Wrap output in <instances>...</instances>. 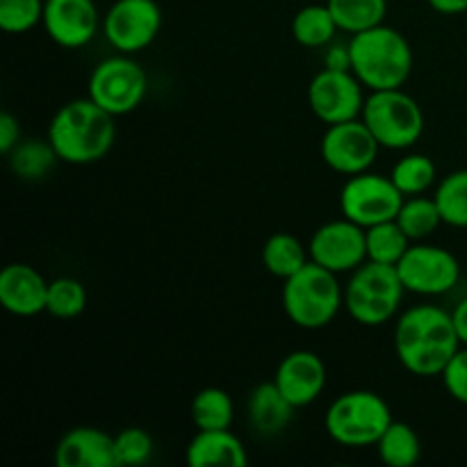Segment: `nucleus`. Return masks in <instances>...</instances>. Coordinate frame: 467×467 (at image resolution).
I'll return each mask as SVG.
<instances>
[{
  "label": "nucleus",
  "instance_id": "21",
  "mask_svg": "<svg viewBox=\"0 0 467 467\" xmlns=\"http://www.w3.org/2000/svg\"><path fill=\"white\" fill-rule=\"evenodd\" d=\"M310 263V251L290 233H274L263 246V265L272 276L290 278Z\"/></svg>",
  "mask_w": 467,
  "mask_h": 467
},
{
  "label": "nucleus",
  "instance_id": "5",
  "mask_svg": "<svg viewBox=\"0 0 467 467\" xmlns=\"http://www.w3.org/2000/svg\"><path fill=\"white\" fill-rule=\"evenodd\" d=\"M406 287L397 265L365 260L345 287L347 313L360 327H381L400 313Z\"/></svg>",
  "mask_w": 467,
  "mask_h": 467
},
{
  "label": "nucleus",
  "instance_id": "23",
  "mask_svg": "<svg viewBox=\"0 0 467 467\" xmlns=\"http://www.w3.org/2000/svg\"><path fill=\"white\" fill-rule=\"evenodd\" d=\"M9 167L23 181H41L53 171L59 155L53 149L50 140H21L7 155Z\"/></svg>",
  "mask_w": 467,
  "mask_h": 467
},
{
  "label": "nucleus",
  "instance_id": "13",
  "mask_svg": "<svg viewBox=\"0 0 467 467\" xmlns=\"http://www.w3.org/2000/svg\"><path fill=\"white\" fill-rule=\"evenodd\" d=\"M381 144L372 135L363 119L342 121L327 126V132L319 144L322 160L342 176H356V173L369 171L377 160Z\"/></svg>",
  "mask_w": 467,
  "mask_h": 467
},
{
  "label": "nucleus",
  "instance_id": "34",
  "mask_svg": "<svg viewBox=\"0 0 467 467\" xmlns=\"http://www.w3.org/2000/svg\"><path fill=\"white\" fill-rule=\"evenodd\" d=\"M442 383H445V390L450 392L451 400H456L459 404L467 406V347L463 345L454 354V358L447 363V368L442 369Z\"/></svg>",
  "mask_w": 467,
  "mask_h": 467
},
{
  "label": "nucleus",
  "instance_id": "12",
  "mask_svg": "<svg viewBox=\"0 0 467 467\" xmlns=\"http://www.w3.org/2000/svg\"><path fill=\"white\" fill-rule=\"evenodd\" d=\"M162 30V9L155 0H117L103 18L105 39L119 53L149 48Z\"/></svg>",
  "mask_w": 467,
  "mask_h": 467
},
{
  "label": "nucleus",
  "instance_id": "39",
  "mask_svg": "<svg viewBox=\"0 0 467 467\" xmlns=\"http://www.w3.org/2000/svg\"><path fill=\"white\" fill-rule=\"evenodd\" d=\"M465 16H467V14H465Z\"/></svg>",
  "mask_w": 467,
  "mask_h": 467
},
{
  "label": "nucleus",
  "instance_id": "4",
  "mask_svg": "<svg viewBox=\"0 0 467 467\" xmlns=\"http://www.w3.org/2000/svg\"><path fill=\"white\" fill-rule=\"evenodd\" d=\"M281 301L295 327L319 331L337 317L345 306V290L337 281V274L310 260L295 276L283 281Z\"/></svg>",
  "mask_w": 467,
  "mask_h": 467
},
{
  "label": "nucleus",
  "instance_id": "19",
  "mask_svg": "<svg viewBox=\"0 0 467 467\" xmlns=\"http://www.w3.org/2000/svg\"><path fill=\"white\" fill-rule=\"evenodd\" d=\"M185 459L192 467H244L249 463L244 442L231 429L199 431L187 445Z\"/></svg>",
  "mask_w": 467,
  "mask_h": 467
},
{
  "label": "nucleus",
  "instance_id": "14",
  "mask_svg": "<svg viewBox=\"0 0 467 467\" xmlns=\"http://www.w3.org/2000/svg\"><path fill=\"white\" fill-rule=\"evenodd\" d=\"M310 260L333 274H351L368 260L365 228L342 217L322 223L310 237Z\"/></svg>",
  "mask_w": 467,
  "mask_h": 467
},
{
  "label": "nucleus",
  "instance_id": "8",
  "mask_svg": "<svg viewBox=\"0 0 467 467\" xmlns=\"http://www.w3.org/2000/svg\"><path fill=\"white\" fill-rule=\"evenodd\" d=\"M149 91L146 71L130 57L121 53L96 64L89 76V99L114 117L140 108Z\"/></svg>",
  "mask_w": 467,
  "mask_h": 467
},
{
  "label": "nucleus",
  "instance_id": "22",
  "mask_svg": "<svg viewBox=\"0 0 467 467\" xmlns=\"http://www.w3.org/2000/svg\"><path fill=\"white\" fill-rule=\"evenodd\" d=\"M340 32L328 5H306L292 18V36L306 48H324Z\"/></svg>",
  "mask_w": 467,
  "mask_h": 467
},
{
  "label": "nucleus",
  "instance_id": "25",
  "mask_svg": "<svg viewBox=\"0 0 467 467\" xmlns=\"http://www.w3.org/2000/svg\"><path fill=\"white\" fill-rule=\"evenodd\" d=\"M395 222L410 237V242L427 240V237H431L445 223L442 222L441 210H438L436 199L424 194L406 196Z\"/></svg>",
  "mask_w": 467,
  "mask_h": 467
},
{
  "label": "nucleus",
  "instance_id": "24",
  "mask_svg": "<svg viewBox=\"0 0 467 467\" xmlns=\"http://www.w3.org/2000/svg\"><path fill=\"white\" fill-rule=\"evenodd\" d=\"M333 18L340 32L358 35L386 21L388 0H328Z\"/></svg>",
  "mask_w": 467,
  "mask_h": 467
},
{
  "label": "nucleus",
  "instance_id": "16",
  "mask_svg": "<svg viewBox=\"0 0 467 467\" xmlns=\"http://www.w3.org/2000/svg\"><path fill=\"white\" fill-rule=\"evenodd\" d=\"M274 383L295 409H304L317 401L327 388V365L315 351H292L278 365Z\"/></svg>",
  "mask_w": 467,
  "mask_h": 467
},
{
  "label": "nucleus",
  "instance_id": "36",
  "mask_svg": "<svg viewBox=\"0 0 467 467\" xmlns=\"http://www.w3.org/2000/svg\"><path fill=\"white\" fill-rule=\"evenodd\" d=\"M327 67L328 68H345V71H351L349 44H347V46H333V48H328Z\"/></svg>",
  "mask_w": 467,
  "mask_h": 467
},
{
  "label": "nucleus",
  "instance_id": "27",
  "mask_svg": "<svg viewBox=\"0 0 467 467\" xmlns=\"http://www.w3.org/2000/svg\"><path fill=\"white\" fill-rule=\"evenodd\" d=\"M379 459L390 467H410L420 461L422 454V442L418 431L406 422H395L386 429L377 442Z\"/></svg>",
  "mask_w": 467,
  "mask_h": 467
},
{
  "label": "nucleus",
  "instance_id": "11",
  "mask_svg": "<svg viewBox=\"0 0 467 467\" xmlns=\"http://www.w3.org/2000/svg\"><path fill=\"white\" fill-rule=\"evenodd\" d=\"M365 85L345 68H324L310 80L308 103L315 117L327 126L363 117Z\"/></svg>",
  "mask_w": 467,
  "mask_h": 467
},
{
  "label": "nucleus",
  "instance_id": "35",
  "mask_svg": "<svg viewBox=\"0 0 467 467\" xmlns=\"http://www.w3.org/2000/svg\"><path fill=\"white\" fill-rule=\"evenodd\" d=\"M18 141H21V126L16 117L12 112H3L0 114V150L9 155Z\"/></svg>",
  "mask_w": 467,
  "mask_h": 467
},
{
  "label": "nucleus",
  "instance_id": "28",
  "mask_svg": "<svg viewBox=\"0 0 467 467\" xmlns=\"http://www.w3.org/2000/svg\"><path fill=\"white\" fill-rule=\"evenodd\" d=\"M365 242H368V260L386 265L400 263L413 244L395 219L365 228Z\"/></svg>",
  "mask_w": 467,
  "mask_h": 467
},
{
  "label": "nucleus",
  "instance_id": "2",
  "mask_svg": "<svg viewBox=\"0 0 467 467\" xmlns=\"http://www.w3.org/2000/svg\"><path fill=\"white\" fill-rule=\"evenodd\" d=\"M48 140L62 162H99L109 153L117 140L114 114L100 108L89 96L68 100L50 119Z\"/></svg>",
  "mask_w": 467,
  "mask_h": 467
},
{
  "label": "nucleus",
  "instance_id": "32",
  "mask_svg": "<svg viewBox=\"0 0 467 467\" xmlns=\"http://www.w3.org/2000/svg\"><path fill=\"white\" fill-rule=\"evenodd\" d=\"M46 0H0V27L7 35H26L44 21Z\"/></svg>",
  "mask_w": 467,
  "mask_h": 467
},
{
  "label": "nucleus",
  "instance_id": "33",
  "mask_svg": "<svg viewBox=\"0 0 467 467\" xmlns=\"http://www.w3.org/2000/svg\"><path fill=\"white\" fill-rule=\"evenodd\" d=\"M153 454V438L140 427H128L114 436V459L119 465H144Z\"/></svg>",
  "mask_w": 467,
  "mask_h": 467
},
{
  "label": "nucleus",
  "instance_id": "17",
  "mask_svg": "<svg viewBox=\"0 0 467 467\" xmlns=\"http://www.w3.org/2000/svg\"><path fill=\"white\" fill-rule=\"evenodd\" d=\"M48 281L26 263H12L0 272V306L16 317L46 313Z\"/></svg>",
  "mask_w": 467,
  "mask_h": 467
},
{
  "label": "nucleus",
  "instance_id": "30",
  "mask_svg": "<svg viewBox=\"0 0 467 467\" xmlns=\"http://www.w3.org/2000/svg\"><path fill=\"white\" fill-rule=\"evenodd\" d=\"M433 199L447 226L467 228V169L447 173L438 182Z\"/></svg>",
  "mask_w": 467,
  "mask_h": 467
},
{
  "label": "nucleus",
  "instance_id": "15",
  "mask_svg": "<svg viewBox=\"0 0 467 467\" xmlns=\"http://www.w3.org/2000/svg\"><path fill=\"white\" fill-rule=\"evenodd\" d=\"M46 35L62 48H82L99 32V9L94 0H46Z\"/></svg>",
  "mask_w": 467,
  "mask_h": 467
},
{
  "label": "nucleus",
  "instance_id": "9",
  "mask_svg": "<svg viewBox=\"0 0 467 467\" xmlns=\"http://www.w3.org/2000/svg\"><path fill=\"white\" fill-rule=\"evenodd\" d=\"M406 196L397 190L392 178L363 171L347 178L340 192L342 217L351 219L358 226L369 228L397 217Z\"/></svg>",
  "mask_w": 467,
  "mask_h": 467
},
{
  "label": "nucleus",
  "instance_id": "6",
  "mask_svg": "<svg viewBox=\"0 0 467 467\" xmlns=\"http://www.w3.org/2000/svg\"><path fill=\"white\" fill-rule=\"evenodd\" d=\"M392 424V410L372 390H351L337 397L324 418L328 436L345 447H377Z\"/></svg>",
  "mask_w": 467,
  "mask_h": 467
},
{
  "label": "nucleus",
  "instance_id": "18",
  "mask_svg": "<svg viewBox=\"0 0 467 467\" xmlns=\"http://www.w3.org/2000/svg\"><path fill=\"white\" fill-rule=\"evenodd\" d=\"M59 467H117L114 436L96 427H76L59 438L55 447Z\"/></svg>",
  "mask_w": 467,
  "mask_h": 467
},
{
  "label": "nucleus",
  "instance_id": "3",
  "mask_svg": "<svg viewBox=\"0 0 467 467\" xmlns=\"http://www.w3.org/2000/svg\"><path fill=\"white\" fill-rule=\"evenodd\" d=\"M349 62L365 89H397L404 87L413 71V48L400 30L381 23L351 35Z\"/></svg>",
  "mask_w": 467,
  "mask_h": 467
},
{
  "label": "nucleus",
  "instance_id": "38",
  "mask_svg": "<svg viewBox=\"0 0 467 467\" xmlns=\"http://www.w3.org/2000/svg\"><path fill=\"white\" fill-rule=\"evenodd\" d=\"M451 317H454L456 331H459V337H461V345L467 347V296H465V299H461L459 304H456Z\"/></svg>",
  "mask_w": 467,
  "mask_h": 467
},
{
  "label": "nucleus",
  "instance_id": "1",
  "mask_svg": "<svg viewBox=\"0 0 467 467\" xmlns=\"http://www.w3.org/2000/svg\"><path fill=\"white\" fill-rule=\"evenodd\" d=\"M461 347L454 317L438 306H413L397 317V358L415 377H441Z\"/></svg>",
  "mask_w": 467,
  "mask_h": 467
},
{
  "label": "nucleus",
  "instance_id": "31",
  "mask_svg": "<svg viewBox=\"0 0 467 467\" xmlns=\"http://www.w3.org/2000/svg\"><path fill=\"white\" fill-rule=\"evenodd\" d=\"M87 308V290L78 278L62 276L48 283L46 313L57 319H73Z\"/></svg>",
  "mask_w": 467,
  "mask_h": 467
},
{
  "label": "nucleus",
  "instance_id": "10",
  "mask_svg": "<svg viewBox=\"0 0 467 467\" xmlns=\"http://www.w3.org/2000/svg\"><path fill=\"white\" fill-rule=\"evenodd\" d=\"M406 292L422 296H438L454 290L461 278V263L451 251L442 246L415 242L409 246L404 258L397 263Z\"/></svg>",
  "mask_w": 467,
  "mask_h": 467
},
{
  "label": "nucleus",
  "instance_id": "26",
  "mask_svg": "<svg viewBox=\"0 0 467 467\" xmlns=\"http://www.w3.org/2000/svg\"><path fill=\"white\" fill-rule=\"evenodd\" d=\"M190 413L199 431H214V429H231L235 406L231 395L222 388H203L192 400Z\"/></svg>",
  "mask_w": 467,
  "mask_h": 467
},
{
  "label": "nucleus",
  "instance_id": "7",
  "mask_svg": "<svg viewBox=\"0 0 467 467\" xmlns=\"http://www.w3.org/2000/svg\"><path fill=\"white\" fill-rule=\"evenodd\" d=\"M365 126L372 130L381 149L404 150L420 141L424 132V112L418 100L397 89H379L365 99Z\"/></svg>",
  "mask_w": 467,
  "mask_h": 467
},
{
  "label": "nucleus",
  "instance_id": "37",
  "mask_svg": "<svg viewBox=\"0 0 467 467\" xmlns=\"http://www.w3.org/2000/svg\"><path fill=\"white\" fill-rule=\"evenodd\" d=\"M433 12L445 14V16H456V14H467V0H427Z\"/></svg>",
  "mask_w": 467,
  "mask_h": 467
},
{
  "label": "nucleus",
  "instance_id": "29",
  "mask_svg": "<svg viewBox=\"0 0 467 467\" xmlns=\"http://www.w3.org/2000/svg\"><path fill=\"white\" fill-rule=\"evenodd\" d=\"M390 178L401 194L418 196L427 194V192L436 185L438 171L431 158H427V155L422 153H410L392 167Z\"/></svg>",
  "mask_w": 467,
  "mask_h": 467
},
{
  "label": "nucleus",
  "instance_id": "20",
  "mask_svg": "<svg viewBox=\"0 0 467 467\" xmlns=\"http://www.w3.org/2000/svg\"><path fill=\"white\" fill-rule=\"evenodd\" d=\"M295 410L296 409L290 404V400L278 390L274 381L260 383L258 388H254L249 401H246L249 424L254 427V431H258L265 438H274L285 431L287 424L295 418Z\"/></svg>",
  "mask_w": 467,
  "mask_h": 467
}]
</instances>
